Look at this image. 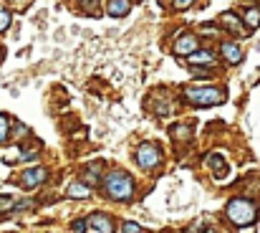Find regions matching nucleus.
I'll return each instance as SVG.
<instances>
[{
  "instance_id": "f257e3e1",
  "label": "nucleus",
  "mask_w": 260,
  "mask_h": 233,
  "mask_svg": "<svg viewBox=\"0 0 260 233\" xmlns=\"http://www.w3.org/2000/svg\"><path fill=\"white\" fill-rule=\"evenodd\" d=\"M227 218L237 228H245V225H250L257 218V208H255V203H250L245 198H235V200L227 203Z\"/></svg>"
},
{
  "instance_id": "f03ea898",
  "label": "nucleus",
  "mask_w": 260,
  "mask_h": 233,
  "mask_svg": "<svg viewBox=\"0 0 260 233\" xmlns=\"http://www.w3.org/2000/svg\"><path fill=\"white\" fill-rule=\"evenodd\" d=\"M104 188H106V193H109L111 198H116V200H129L132 193H134V180H132L129 175H124V172H111V175L104 180Z\"/></svg>"
},
{
  "instance_id": "7ed1b4c3",
  "label": "nucleus",
  "mask_w": 260,
  "mask_h": 233,
  "mask_svg": "<svg viewBox=\"0 0 260 233\" xmlns=\"http://www.w3.org/2000/svg\"><path fill=\"white\" fill-rule=\"evenodd\" d=\"M187 102L197 104V107H212V104H220L222 102V91L220 89H189L187 91Z\"/></svg>"
},
{
  "instance_id": "20e7f679",
  "label": "nucleus",
  "mask_w": 260,
  "mask_h": 233,
  "mask_svg": "<svg viewBox=\"0 0 260 233\" xmlns=\"http://www.w3.org/2000/svg\"><path fill=\"white\" fill-rule=\"evenodd\" d=\"M137 162H139L144 170H152V167H157V165L162 162V157H159V150H157L152 142H144V145H139V150H137Z\"/></svg>"
},
{
  "instance_id": "39448f33",
  "label": "nucleus",
  "mask_w": 260,
  "mask_h": 233,
  "mask_svg": "<svg viewBox=\"0 0 260 233\" xmlns=\"http://www.w3.org/2000/svg\"><path fill=\"white\" fill-rule=\"evenodd\" d=\"M21 180H23V182H21L23 188H38V185H41V182L46 180V170H43V167H36V170H26Z\"/></svg>"
},
{
  "instance_id": "423d86ee",
  "label": "nucleus",
  "mask_w": 260,
  "mask_h": 233,
  "mask_svg": "<svg viewBox=\"0 0 260 233\" xmlns=\"http://www.w3.org/2000/svg\"><path fill=\"white\" fill-rule=\"evenodd\" d=\"M89 230H96V233H109L111 230V220L104 215V213H94L89 218Z\"/></svg>"
},
{
  "instance_id": "0eeeda50",
  "label": "nucleus",
  "mask_w": 260,
  "mask_h": 233,
  "mask_svg": "<svg viewBox=\"0 0 260 233\" xmlns=\"http://www.w3.org/2000/svg\"><path fill=\"white\" fill-rule=\"evenodd\" d=\"M197 51V38L194 36H182L177 43H174V54H179V56H184V54H194Z\"/></svg>"
},
{
  "instance_id": "6e6552de",
  "label": "nucleus",
  "mask_w": 260,
  "mask_h": 233,
  "mask_svg": "<svg viewBox=\"0 0 260 233\" xmlns=\"http://www.w3.org/2000/svg\"><path fill=\"white\" fill-rule=\"evenodd\" d=\"M222 56H225L230 64H240V61H242V51H240L232 41H225V43H222Z\"/></svg>"
},
{
  "instance_id": "1a4fd4ad",
  "label": "nucleus",
  "mask_w": 260,
  "mask_h": 233,
  "mask_svg": "<svg viewBox=\"0 0 260 233\" xmlns=\"http://www.w3.org/2000/svg\"><path fill=\"white\" fill-rule=\"evenodd\" d=\"M129 8H132V6H129V0H109L106 13L119 18V16H126V13H129Z\"/></svg>"
},
{
  "instance_id": "9d476101",
  "label": "nucleus",
  "mask_w": 260,
  "mask_h": 233,
  "mask_svg": "<svg viewBox=\"0 0 260 233\" xmlns=\"http://www.w3.org/2000/svg\"><path fill=\"white\" fill-rule=\"evenodd\" d=\"M187 64H192V66H212V54L210 51H194V54H189Z\"/></svg>"
},
{
  "instance_id": "9b49d317",
  "label": "nucleus",
  "mask_w": 260,
  "mask_h": 233,
  "mask_svg": "<svg viewBox=\"0 0 260 233\" xmlns=\"http://www.w3.org/2000/svg\"><path fill=\"white\" fill-rule=\"evenodd\" d=\"M89 195H91L89 185H84V182H71L69 185V198H89Z\"/></svg>"
},
{
  "instance_id": "f8f14e48",
  "label": "nucleus",
  "mask_w": 260,
  "mask_h": 233,
  "mask_svg": "<svg viewBox=\"0 0 260 233\" xmlns=\"http://www.w3.org/2000/svg\"><path fill=\"white\" fill-rule=\"evenodd\" d=\"M222 26H225V28H230L232 33H242V31H245V28L237 23V18H235L232 13H225V16H222Z\"/></svg>"
},
{
  "instance_id": "ddd939ff",
  "label": "nucleus",
  "mask_w": 260,
  "mask_h": 233,
  "mask_svg": "<svg viewBox=\"0 0 260 233\" xmlns=\"http://www.w3.org/2000/svg\"><path fill=\"white\" fill-rule=\"evenodd\" d=\"M245 23H247L250 28H257V26H260V11H257V8H250V11L245 13Z\"/></svg>"
},
{
  "instance_id": "4468645a",
  "label": "nucleus",
  "mask_w": 260,
  "mask_h": 233,
  "mask_svg": "<svg viewBox=\"0 0 260 233\" xmlns=\"http://www.w3.org/2000/svg\"><path fill=\"white\" fill-rule=\"evenodd\" d=\"M210 167L215 170V175H217V177H222V175H225V167H222V157H220V155H212V157H210Z\"/></svg>"
},
{
  "instance_id": "2eb2a0df",
  "label": "nucleus",
  "mask_w": 260,
  "mask_h": 233,
  "mask_svg": "<svg viewBox=\"0 0 260 233\" xmlns=\"http://www.w3.org/2000/svg\"><path fill=\"white\" fill-rule=\"evenodd\" d=\"M8 129H11V119L6 114H0V142L8 137Z\"/></svg>"
},
{
  "instance_id": "dca6fc26",
  "label": "nucleus",
  "mask_w": 260,
  "mask_h": 233,
  "mask_svg": "<svg viewBox=\"0 0 260 233\" xmlns=\"http://www.w3.org/2000/svg\"><path fill=\"white\" fill-rule=\"evenodd\" d=\"M8 26H11V13L0 8V31H6Z\"/></svg>"
},
{
  "instance_id": "f3484780",
  "label": "nucleus",
  "mask_w": 260,
  "mask_h": 233,
  "mask_svg": "<svg viewBox=\"0 0 260 233\" xmlns=\"http://www.w3.org/2000/svg\"><path fill=\"white\" fill-rule=\"evenodd\" d=\"M124 233H142L144 228L142 225H137V223H124V228H121Z\"/></svg>"
},
{
  "instance_id": "a211bd4d",
  "label": "nucleus",
  "mask_w": 260,
  "mask_h": 233,
  "mask_svg": "<svg viewBox=\"0 0 260 233\" xmlns=\"http://www.w3.org/2000/svg\"><path fill=\"white\" fill-rule=\"evenodd\" d=\"M11 208H13V198L3 195V198H0V210H11Z\"/></svg>"
},
{
  "instance_id": "6ab92c4d",
  "label": "nucleus",
  "mask_w": 260,
  "mask_h": 233,
  "mask_svg": "<svg viewBox=\"0 0 260 233\" xmlns=\"http://www.w3.org/2000/svg\"><path fill=\"white\" fill-rule=\"evenodd\" d=\"M174 137H189V129L187 127H174Z\"/></svg>"
},
{
  "instance_id": "aec40b11",
  "label": "nucleus",
  "mask_w": 260,
  "mask_h": 233,
  "mask_svg": "<svg viewBox=\"0 0 260 233\" xmlns=\"http://www.w3.org/2000/svg\"><path fill=\"white\" fill-rule=\"evenodd\" d=\"M192 3H194V0H174V8L182 11V8H187V6H192Z\"/></svg>"
},
{
  "instance_id": "412c9836",
  "label": "nucleus",
  "mask_w": 260,
  "mask_h": 233,
  "mask_svg": "<svg viewBox=\"0 0 260 233\" xmlns=\"http://www.w3.org/2000/svg\"><path fill=\"white\" fill-rule=\"evenodd\" d=\"M84 228H89V220H76L74 223V230H84Z\"/></svg>"
},
{
  "instance_id": "4be33fe9",
  "label": "nucleus",
  "mask_w": 260,
  "mask_h": 233,
  "mask_svg": "<svg viewBox=\"0 0 260 233\" xmlns=\"http://www.w3.org/2000/svg\"><path fill=\"white\" fill-rule=\"evenodd\" d=\"M84 6H89V13H96V0H84Z\"/></svg>"
}]
</instances>
